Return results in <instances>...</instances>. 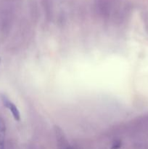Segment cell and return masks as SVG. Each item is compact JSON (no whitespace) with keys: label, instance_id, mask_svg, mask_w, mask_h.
<instances>
[{"label":"cell","instance_id":"obj_1","mask_svg":"<svg viewBox=\"0 0 148 149\" xmlns=\"http://www.w3.org/2000/svg\"><path fill=\"white\" fill-rule=\"evenodd\" d=\"M1 100H2L3 103H4V106H5L6 108H7V109H10V111H11V113H12V114L14 119H15L16 121H20V112H19L18 109H17V108L16 107V106H15V105L13 104V103H12V102L10 101L8 98H7V97H4V96H3L2 98H1Z\"/></svg>","mask_w":148,"mask_h":149}]
</instances>
